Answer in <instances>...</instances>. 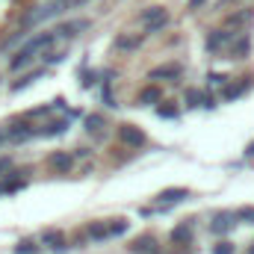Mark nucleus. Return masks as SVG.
Here are the masks:
<instances>
[{"mask_svg": "<svg viewBox=\"0 0 254 254\" xmlns=\"http://www.w3.org/2000/svg\"><path fill=\"white\" fill-rule=\"evenodd\" d=\"M68 6H71V0H51V3L39 6L36 12H30V15L24 18V27H30V24H39V21H48V18H57V15H63Z\"/></svg>", "mask_w": 254, "mask_h": 254, "instance_id": "obj_1", "label": "nucleus"}, {"mask_svg": "<svg viewBox=\"0 0 254 254\" xmlns=\"http://www.w3.org/2000/svg\"><path fill=\"white\" fill-rule=\"evenodd\" d=\"M139 24L145 27V33L151 36V33H160L166 24H169V15H166V9L163 6H148L142 15H139Z\"/></svg>", "mask_w": 254, "mask_h": 254, "instance_id": "obj_2", "label": "nucleus"}, {"mask_svg": "<svg viewBox=\"0 0 254 254\" xmlns=\"http://www.w3.org/2000/svg\"><path fill=\"white\" fill-rule=\"evenodd\" d=\"M92 27V21L89 18H74V21H65V24H60L54 33H57V39L63 36V39H74V36H80L83 30H89Z\"/></svg>", "mask_w": 254, "mask_h": 254, "instance_id": "obj_3", "label": "nucleus"}, {"mask_svg": "<svg viewBox=\"0 0 254 254\" xmlns=\"http://www.w3.org/2000/svg\"><path fill=\"white\" fill-rule=\"evenodd\" d=\"M119 139H122L125 145H130V148H142V145L148 142V136H145L136 125H122L119 127Z\"/></svg>", "mask_w": 254, "mask_h": 254, "instance_id": "obj_4", "label": "nucleus"}, {"mask_svg": "<svg viewBox=\"0 0 254 254\" xmlns=\"http://www.w3.org/2000/svg\"><path fill=\"white\" fill-rule=\"evenodd\" d=\"M190 198V190L187 187H169V190H163L157 195V201H160V207L166 210L169 204H178V201H187Z\"/></svg>", "mask_w": 254, "mask_h": 254, "instance_id": "obj_5", "label": "nucleus"}, {"mask_svg": "<svg viewBox=\"0 0 254 254\" xmlns=\"http://www.w3.org/2000/svg\"><path fill=\"white\" fill-rule=\"evenodd\" d=\"M48 166H51L54 172H60V175H68L71 166H74V157H71L68 151H54V154L48 157Z\"/></svg>", "mask_w": 254, "mask_h": 254, "instance_id": "obj_6", "label": "nucleus"}, {"mask_svg": "<svg viewBox=\"0 0 254 254\" xmlns=\"http://www.w3.org/2000/svg\"><path fill=\"white\" fill-rule=\"evenodd\" d=\"M130 252L133 254H160L157 252V237H151V234L136 237V240L130 243Z\"/></svg>", "mask_w": 254, "mask_h": 254, "instance_id": "obj_7", "label": "nucleus"}, {"mask_svg": "<svg viewBox=\"0 0 254 254\" xmlns=\"http://www.w3.org/2000/svg\"><path fill=\"white\" fill-rule=\"evenodd\" d=\"M234 225H237V216L234 213H216V219L210 222V231L213 234H228Z\"/></svg>", "mask_w": 254, "mask_h": 254, "instance_id": "obj_8", "label": "nucleus"}, {"mask_svg": "<svg viewBox=\"0 0 254 254\" xmlns=\"http://www.w3.org/2000/svg\"><path fill=\"white\" fill-rule=\"evenodd\" d=\"M42 243H45V246H51L54 252H65V249H68V246H65V234H63V231H57V228L45 231V234H42Z\"/></svg>", "mask_w": 254, "mask_h": 254, "instance_id": "obj_9", "label": "nucleus"}, {"mask_svg": "<svg viewBox=\"0 0 254 254\" xmlns=\"http://www.w3.org/2000/svg\"><path fill=\"white\" fill-rule=\"evenodd\" d=\"M231 39H234V33H228V30H213V33L207 36V51H219V48H225Z\"/></svg>", "mask_w": 254, "mask_h": 254, "instance_id": "obj_10", "label": "nucleus"}, {"mask_svg": "<svg viewBox=\"0 0 254 254\" xmlns=\"http://www.w3.org/2000/svg\"><path fill=\"white\" fill-rule=\"evenodd\" d=\"M181 71H184L181 65H160V68H154L148 77H151V80H178Z\"/></svg>", "mask_w": 254, "mask_h": 254, "instance_id": "obj_11", "label": "nucleus"}, {"mask_svg": "<svg viewBox=\"0 0 254 254\" xmlns=\"http://www.w3.org/2000/svg\"><path fill=\"white\" fill-rule=\"evenodd\" d=\"M71 127V119L65 116V119H57V122H51L48 127H39L36 130V136H60V133H65Z\"/></svg>", "mask_w": 254, "mask_h": 254, "instance_id": "obj_12", "label": "nucleus"}, {"mask_svg": "<svg viewBox=\"0 0 254 254\" xmlns=\"http://www.w3.org/2000/svg\"><path fill=\"white\" fill-rule=\"evenodd\" d=\"M160 101H163V92L157 86H145L139 92V107H151V104H160Z\"/></svg>", "mask_w": 254, "mask_h": 254, "instance_id": "obj_13", "label": "nucleus"}, {"mask_svg": "<svg viewBox=\"0 0 254 254\" xmlns=\"http://www.w3.org/2000/svg\"><path fill=\"white\" fill-rule=\"evenodd\" d=\"M86 237H89V240H95V243L110 240V228H107V222H92V225L86 228Z\"/></svg>", "mask_w": 254, "mask_h": 254, "instance_id": "obj_14", "label": "nucleus"}, {"mask_svg": "<svg viewBox=\"0 0 254 254\" xmlns=\"http://www.w3.org/2000/svg\"><path fill=\"white\" fill-rule=\"evenodd\" d=\"M30 63H33V51L24 45V48H21V51H18L12 60H9V68H12V71H21V68H27Z\"/></svg>", "mask_w": 254, "mask_h": 254, "instance_id": "obj_15", "label": "nucleus"}, {"mask_svg": "<svg viewBox=\"0 0 254 254\" xmlns=\"http://www.w3.org/2000/svg\"><path fill=\"white\" fill-rule=\"evenodd\" d=\"M172 243H178V246L192 243V222H184V225H178V228L172 231Z\"/></svg>", "mask_w": 254, "mask_h": 254, "instance_id": "obj_16", "label": "nucleus"}, {"mask_svg": "<svg viewBox=\"0 0 254 254\" xmlns=\"http://www.w3.org/2000/svg\"><path fill=\"white\" fill-rule=\"evenodd\" d=\"M39 77H45V68H36V71H30V74H24L21 80H15L12 83V92H21V89H27V86H33Z\"/></svg>", "mask_w": 254, "mask_h": 254, "instance_id": "obj_17", "label": "nucleus"}, {"mask_svg": "<svg viewBox=\"0 0 254 254\" xmlns=\"http://www.w3.org/2000/svg\"><path fill=\"white\" fill-rule=\"evenodd\" d=\"M9 136L12 139H30V136H36V130L30 125H24V122H15V125L9 127Z\"/></svg>", "mask_w": 254, "mask_h": 254, "instance_id": "obj_18", "label": "nucleus"}, {"mask_svg": "<svg viewBox=\"0 0 254 254\" xmlns=\"http://www.w3.org/2000/svg\"><path fill=\"white\" fill-rule=\"evenodd\" d=\"M139 45H142V36H139V33H136V36H119V39H116V48H119V51H133V48H139Z\"/></svg>", "mask_w": 254, "mask_h": 254, "instance_id": "obj_19", "label": "nucleus"}, {"mask_svg": "<svg viewBox=\"0 0 254 254\" xmlns=\"http://www.w3.org/2000/svg\"><path fill=\"white\" fill-rule=\"evenodd\" d=\"M107 228H110V237H122V234H127L130 222L127 219H113V222H107Z\"/></svg>", "mask_w": 254, "mask_h": 254, "instance_id": "obj_20", "label": "nucleus"}, {"mask_svg": "<svg viewBox=\"0 0 254 254\" xmlns=\"http://www.w3.org/2000/svg\"><path fill=\"white\" fill-rule=\"evenodd\" d=\"M83 125H86L89 133H101V127H104V116H98V113H95V116H86Z\"/></svg>", "mask_w": 254, "mask_h": 254, "instance_id": "obj_21", "label": "nucleus"}, {"mask_svg": "<svg viewBox=\"0 0 254 254\" xmlns=\"http://www.w3.org/2000/svg\"><path fill=\"white\" fill-rule=\"evenodd\" d=\"M249 54V39H240L234 48H231V60H243Z\"/></svg>", "mask_w": 254, "mask_h": 254, "instance_id": "obj_22", "label": "nucleus"}, {"mask_svg": "<svg viewBox=\"0 0 254 254\" xmlns=\"http://www.w3.org/2000/svg\"><path fill=\"white\" fill-rule=\"evenodd\" d=\"M246 89H249V83H246V80H243V83H237V86H228V89H225V101H234V98H240Z\"/></svg>", "mask_w": 254, "mask_h": 254, "instance_id": "obj_23", "label": "nucleus"}, {"mask_svg": "<svg viewBox=\"0 0 254 254\" xmlns=\"http://www.w3.org/2000/svg\"><path fill=\"white\" fill-rule=\"evenodd\" d=\"M157 116H160V119H178V107H172V104H160V107H157Z\"/></svg>", "mask_w": 254, "mask_h": 254, "instance_id": "obj_24", "label": "nucleus"}, {"mask_svg": "<svg viewBox=\"0 0 254 254\" xmlns=\"http://www.w3.org/2000/svg\"><path fill=\"white\" fill-rule=\"evenodd\" d=\"M36 249H39V246H36L33 240H21V243L15 246V254H36Z\"/></svg>", "mask_w": 254, "mask_h": 254, "instance_id": "obj_25", "label": "nucleus"}, {"mask_svg": "<svg viewBox=\"0 0 254 254\" xmlns=\"http://www.w3.org/2000/svg\"><path fill=\"white\" fill-rule=\"evenodd\" d=\"M184 101H187V107H198V104L204 101V95H201L198 89H187V98H184Z\"/></svg>", "mask_w": 254, "mask_h": 254, "instance_id": "obj_26", "label": "nucleus"}, {"mask_svg": "<svg viewBox=\"0 0 254 254\" xmlns=\"http://www.w3.org/2000/svg\"><path fill=\"white\" fill-rule=\"evenodd\" d=\"M98 83V71H83V80H80V86L83 89H92Z\"/></svg>", "mask_w": 254, "mask_h": 254, "instance_id": "obj_27", "label": "nucleus"}, {"mask_svg": "<svg viewBox=\"0 0 254 254\" xmlns=\"http://www.w3.org/2000/svg\"><path fill=\"white\" fill-rule=\"evenodd\" d=\"M213 254H234V243H228V240H225V243H219V246L213 249Z\"/></svg>", "mask_w": 254, "mask_h": 254, "instance_id": "obj_28", "label": "nucleus"}, {"mask_svg": "<svg viewBox=\"0 0 254 254\" xmlns=\"http://www.w3.org/2000/svg\"><path fill=\"white\" fill-rule=\"evenodd\" d=\"M237 219H243V222H254V207H243V210L237 213Z\"/></svg>", "mask_w": 254, "mask_h": 254, "instance_id": "obj_29", "label": "nucleus"}, {"mask_svg": "<svg viewBox=\"0 0 254 254\" xmlns=\"http://www.w3.org/2000/svg\"><path fill=\"white\" fill-rule=\"evenodd\" d=\"M249 18H252V12H237V15L228 18V24H243V21H249Z\"/></svg>", "mask_w": 254, "mask_h": 254, "instance_id": "obj_30", "label": "nucleus"}, {"mask_svg": "<svg viewBox=\"0 0 254 254\" xmlns=\"http://www.w3.org/2000/svg\"><path fill=\"white\" fill-rule=\"evenodd\" d=\"M42 60H45V65H57V63H63L65 60V54H45Z\"/></svg>", "mask_w": 254, "mask_h": 254, "instance_id": "obj_31", "label": "nucleus"}, {"mask_svg": "<svg viewBox=\"0 0 254 254\" xmlns=\"http://www.w3.org/2000/svg\"><path fill=\"white\" fill-rule=\"evenodd\" d=\"M207 80H210L213 86H225V83H228V77H225V74H210Z\"/></svg>", "mask_w": 254, "mask_h": 254, "instance_id": "obj_32", "label": "nucleus"}, {"mask_svg": "<svg viewBox=\"0 0 254 254\" xmlns=\"http://www.w3.org/2000/svg\"><path fill=\"white\" fill-rule=\"evenodd\" d=\"M9 169H12V160L9 157H0V175H6Z\"/></svg>", "mask_w": 254, "mask_h": 254, "instance_id": "obj_33", "label": "nucleus"}, {"mask_svg": "<svg viewBox=\"0 0 254 254\" xmlns=\"http://www.w3.org/2000/svg\"><path fill=\"white\" fill-rule=\"evenodd\" d=\"M201 3H204V0H192L190 6H192V9H198V6H201Z\"/></svg>", "mask_w": 254, "mask_h": 254, "instance_id": "obj_34", "label": "nucleus"}, {"mask_svg": "<svg viewBox=\"0 0 254 254\" xmlns=\"http://www.w3.org/2000/svg\"><path fill=\"white\" fill-rule=\"evenodd\" d=\"M0 195H3V184H0Z\"/></svg>", "mask_w": 254, "mask_h": 254, "instance_id": "obj_35", "label": "nucleus"}, {"mask_svg": "<svg viewBox=\"0 0 254 254\" xmlns=\"http://www.w3.org/2000/svg\"><path fill=\"white\" fill-rule=\"evenodd\" d=\"M0 142H3V133H0Z\"/></svg>", "mask_w": 254, "mask_h": 254, "instance_id": "obj_36", "label": "nucleus"}, {"mask_svg": "<svg viewBox=\"0 0 254 254\" xmlns=\"http://www.w3.org/2000/svg\"><path fill=\"white\" fill-rule=\"evenodd\" d=\"M249 254H254V249H252V252H249Z\"/></svg>", "mask_w": 254, "mask_h": 254, "instance_id": "obj_37", "label": "nucleus"}]
</instances>
